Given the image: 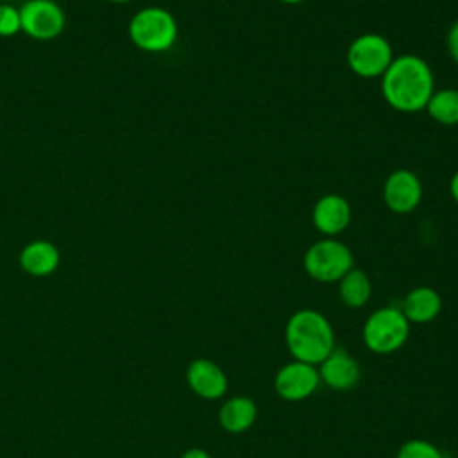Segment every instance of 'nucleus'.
Masks as SVG:
<instances>
[{"mask_svg": "<svg viewBox=\"0 0 458 458\" xmlns=\"http://www.w3.org/2000/svg\"><path fill=\"white\" fill-rule=\"evenodd\" d=\"M424 109L437 123L458 125V89L444 88L433 91Z\"/></svg>", "mask_w": 458, "mask_h": 458, "instance_id": "obj_17", "label": "nucleus"}, {"mask_svg": "<svg viewBox=\"0 0 458 458\" xmlns=\"http://www.w3.org/2000/svg\"><path fill=\"white\" fill-rule=\"evenodd\" d=\"M284 340L290 354L310 365L322 363L335 349L331 322L317 310L295 311L286 322Z\"/></svg>", "mask_w": 458, "mask_h": 458, "instance_id": "obj_2", "label": "nucleus"}, {"mask_svg": "<svg viewBox=\"0 0 458 458\" xmlns=\"http://www.w3.org/2000/svg\"><path fill=\"white\" fill-rule=\"evenodd\" d=\"M394 59L392 45L381 34H361L347 48L349 68L365 79L381 77Z\"/></svg>", "mask_w": 458, "mask_h": 458, "instance_id": "obj_6", "label": "nucleus"}, {"mask_svg": "<svg viewBox=\"0 0 458 458\" xmlns=\"http://www.w3.org/2000/svg\"><path fill=\"white\" fill-rule=\"evenodd\" d=\"M21 30L34 39L50 41L64 29V13L54 0H27L20 9Z\"/></svg>", "mask_w": 458, "mask_h": 458, "instance_id": "obj_7", "label": "nucleus"}, {"mask_svg": "<svg viewBox=\"0 0 458 458\" xmlns=\"http://www.w3.org/2000/svg\"><path fill=\"white\" fill-rule=\"evenodd\" d=\"M304 270L320 283L340 281L354 265L351 249L336 238H322L315 242L304 254Z\"/></svg>", "mask_w": 458, "mask_h": 458, "instance_id": "obj_5", "label": "nucleus"}, {"mask_svg": "<svg viewBox=\"0 0 458 458\" xmlns=\"http://www.w3.org/2000/svg\"><path fill=\"white\" fill-rule=\"evenodd\" d=\"M61 261V254L52 242L47 240H34L27 243L20 252V265L21 268L34 276L45 277L57 270Z\"/></svg>", "mask_w": 458, "mask_h": 458, "instance_id": "obj_13", "label": "nucleus"}, {"mask_svg": "<svg viewBox=\"0 0 458 458\" xmlns=\"http://www.w3.org/2000/svg\"><path fill=\"white\" fill-rule=\"evenodd\" d=\"M177 21L163 7H145L129 21L131 41L145 52H165L177 39Z\"/></svg>", "mask_w": 458, "mask_h": 458, "instance_id": "obj_3", "label": "nucleus"}, {"mask_svg": "<svg viewBox=\"0 0 458 458\" xmlns=\"http://www.w3.org/2000/svg\"><path fill=\"white\" fill-rule=\"evenodd\" d=\"M320 379L333 390H351L358 385L361 370L358 361L344 349H333L320 363Z\"/></svg>", "mask_w": 458, "mask_h": 458, "instance_id": "obj_12", "label": "nucleus"}, {"mask_svg": "<svg viewBox=\"0 0 458 458\" xmlns=\"http://www.w3.org/2000/svg\"><path fill=\"white\" fill-rule=\"evenodd\" d=\"M351 204L338 193L322 195L313 206V225L327 238L340 234L351 224Z\"/></svg>", "mask_w": 458, "mask_h": 458, "instance_id": "obj_10", "label": "nucleus"}, {"mask_svg": "<svg viewBox=\"0 0 458 458\" xmlns=\"http://www.w3.org/2000/svg\"><path fill=\"white\" fill-rule=\"evenodd\" d=\"M338 293L340 299L345 306L349 308H361L363 304H367V301L370 299L372 293V286H370V279L367 277V274L360 268H351L338 284Z\"/></svg>", "mask_w": 458, "mask_h": 458, "instance_id": "obj_16", "label": "nucleus"}, {"mask_svg": "<svg viewBox=\"0 0 458 458\" xmlns=\"http://www.w3.org/2000/svg\"><path fill=\"white\" fill-rule=\"evenodd\" d=\"M447 50L449 55L454 59V63L458 64V20L451 25L449 32H447Z\"/></svg>", "mask_w": 458, "mask_h": 458, "instance_id": "obj_20", "label": "nucleus"}, {"mask_svg": "<svg viewBox=\"0 0 458 458\" xmlns=\"http://www.w3.org/2000/svg\"><path fill=\"white\" fill-rule=\"evenodd\" d=\"M181 458H211V454L204 449H199V447H193V449H188Z\"/></svg>", "mask_w": 458, "mask_h": 458, "instance_id": "obj_21", "label": "nucleus"}, {"mask_svg": "<svg viewBox=\"0 0 458 458\" xmlns=\"http://www.w3.org/2000/svg\"><path fill=\"white\" fill-rule=\"evenodd\" d=\"M381 91L390 107L401 113H417L426 107L435 91L429 64L413 54L394 57L381 75Z\"/></svg>", "mask_w": 458, "mask_h": 458, "instance_id": "obj_1", "label": "nucleus"}, {"mask_svg": "<svg viewBox=\"0 0 458 458\" xmlns=\"http://www.w3.org/2000/svg\"><path fill=\"white\" fill-rule=\"evenodd\" d=\"M397 458H444L440 449L428 440H408L401 445Z\"/></svg>", "mask_w": 458, "mask_h": 458, "instance_id": "obj_18", "label": "nucleus"}, {"mask_svg": "<svg viewBox=\"0 0 458 458\" xmlns=\"http://www.w3.org/2000/svg\"><path fill=\"white\" fill-rule=\"evenodd\" d=\"M383 200L386 208L394 213L406 215L411 213L422 200V182L420 179L406 168L392 172L383 186Z\"/></svg>", "mask_w": 458, "mask_h": 458, "instance_id": "obj_8", "label": "nucleus"}, {"mask_svg": "<svg viewBox=\"0 0 458 458\" xmlns=\"http://www.w3.org/2000/svg\"><path fill=\"white\" fill-rule=\"evenodd\" d=\"M449 191H451V197L454 199V202L458 204V170L454 172V175L451 177V182H449Z\"/></svg>", "mask_w": 458, "mask_h": 458, "instance_id": "obj_22", "label": "nucleus"}, {"mask_svg": "<svg viewBox=\"0 0 458 458\" xmlns=\"http://www.w3.org/2000/svg\"><path fill=\"white\" fill-rule=\"evenodd\" d=\"M318 383L320 376L315 365L299 360L281 367L274 377L276 392L286 401H302L310 397L317 390Z\"/></svg>", "mask_w": 458, "mask_h": 458, "instance_id": "obj_9", "label": "nucleus"}, {"mask_svg": "<svg viewBox=\"0 0 458 458\" xmlns=\"http://www.w3.org/2000/svg\"><path fill=\"white\" fill-rule=\"evenodd\" d=\"M186 381L190 388L204 399H220L227 390L225 372L211 360L199 358L188 365Z\"/></svg>", "mask_w": 458, "mask_h": 458, "instance_id": "obj_11", "label": "nucleus"}, {"mask_svg": "<svg viewBox=\"0 0 458 458\" xmlns=\"http://www.w3.org/2000/svg\"><path fill=\"white\" fill-rule=\"evenodd\" d=\"M258 415V408L250 397L238 395L225 401L220 408L218 420L222 428L229 433H243L247 431Z\"/></svg>", "mask_w": 458, "mask_h": 458, "instance_id": "obj_15", "label": "nucleus"}, {"mask_svg": "<svg viewBox=\"0 0 458 458\" xmlns=\"http://www.w3.org/2000/svg\"><path fill=\"white\" fill-rule=\"evenodd\" d=\"M283 4H301V2H304V0H281Z\"/></svg>", "mask_w": 458, "mask_h": 458, "instance_id": "obj_23", "label": "nucleus"}, {"mask_svg": "<svg viewBox=\"0 0 458 458\" xmlns=\"http://www.w3.org/2000/svg\"><path fill=\"white\" fill-rule=\"evenodd\" d=\"M109 2H113V4H125V2H129V0H109Z\"/></svg>", "mask_w": 458, "mask_h": 458, "instance_id": "obj_24", "label": "nucleus"}, {"mask_svg": "<svg viewBox=\"0 0 458 458\" xmlns=\"http://www.w3.org/2000/svg\"><path fill=\"white\" fill-rule=\"evenodd\" d=\"M410 335V322L395 306L376 310L363 326L365 345L377 354H390L404 345Z\"/></svg>", "mask_w": 458, "mask_h": 458, "instance_id": "obj_4", "label": "nucleus"}, {"mask_svg": "<svg viewBox=\"0 0 458 458\" xmlns=\"http://www.w3.org/2000/svg\"><path fill=\"white\" fill-rule=\"evenodd\" d=\"M442 308V299L437 290L429 286H417L406 293L401 304V311L408 318V322L426 324L437 318Z\"/></svg>", "mask_w": 458, "mask_h": 458, "instance_id": "obj_14", "label": "nucleus"}, {"mask_svg": "<svg viewBox=\"0 0 458 458\" xmlns=\"http://www.w3.org/2000/svg\"><path fill=\"white\" fill-rule=\"evenodd\" d=\"M21 30L20 9H14L9 4H0V36L9 38Z\"/></svg>", "mask_w": 458, "mask_h": 458, "instance_id": "obj_19", "label": "nucleus"}]
</instances>
